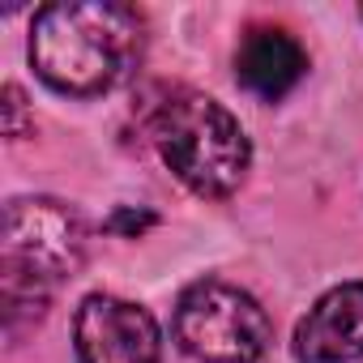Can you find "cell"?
Returning <instances> with one entry per match:
<instances>
[{
    "label": "cell",
    "mask_w": 363,
    "mask_h": 363,
    "mask_svg": "<svg viewBox=\"0 0 363 363\" xmlns=\"http://www.w3.org/2000/svg\"><path fill=\"white\" fill-rule=\"evenodd\" d=\"M145 52V22L116 0H65L30 22L35 73L69 99H99L133 77Z\"/></svg>",
    "instance_id": "6da1fadb"
},
{
    "label": "cell",
    "mask_w": 363,
    "mask_h": 363,
    "mask_svg": "<svg viewBox=\"0 0 363 363\" xmlns=\"http://www.w3.org/2000/svg\"><path fill=\"white\" fill-rule=\"evenodd\" d=\"M86 240V218L60 197H13L5 206L0 295H5V329L13 337L22 325H39L52 291L82 269Z\"/></svg>",
    "instance_id": "7a4b0ae2"
},
{
    "label": "cell",
    "mask_w": 363,
    "mask_h": 363,
    "mask_svg": "<svg viewBox=\"0 0 363 363\" xmlns=\"http://www.w3.org/2000/svg\"><path fill=\"white\" fill-rule=\"evenodd\" d=\"M150 141L171 175L201 201H227L252 171L244 124L210 94L171 90L150 111Z\"/></svg>",
    "instance_id": "3957f363"
},
{
    "label": "cell",
    "mask_w": 363,
    "mask_h": 363,
    "mask_svg": "<svg viewBox=\"0 0 363 363\" xmlns=\"http://www.w3.org/2000/svg\"><path fill=\"white\" fill-rule=\"evenodd\" d=\"M175 342L197 363H261L274 342V325L257 295L235 282L201 278L175 303Z\"/></svg>",
    "instance_id": "277c9868"
},
{
    "label": "cell",
    "mask_w": 363,
    "mask_h": 363,
    "mask_svg": "<svg viewBox=\"0 0 363 363\" xmlns=\"http://www.w3.org/2000/svg\"><path fill=\"white\" fill-rule=\"evenodd\" d=\"M77 363H158V320L124 295H86L73 316Z\"/></svg>",
    "instance_id": "5b68a950"
},
{
    "label": "cell",
    "mask_w": 363,
    "mask_h": 363,
    "mask_svg": "<svg viewBox=\"0 0 363 363\" xmlns=\"http://www.w3.org/2000/svg\"><path fill=\"white\" fill-rule=\"evenodd\" d=\"M299 363H354L363 359V282L325 291L295 325L291 342Z\"/></svg>",
    "instance_id": "8992f818"
},
{
    "label": "cell",
    "mask_w": 363,
    "mask_h": 363,
    "mask_svg": "<svg viewBox=\"0 0 363 363\" xmlns=\"http://www.w3.org/2000/svg\"><path fill=\"white\" fill-rule=\"evenodd\" d=\"M308 73V52L286 26H248L235 48V82L261 99L278 103L286 99Z\"/></svg>",
    "instance_id": "52a82bcc"
},
{
    "label": "cell",
    "mask_w": 363,
    "mask_h": 363,
    "mask_svg": "<svg viewBox=\"0 0 363 363\" xmlns=\"http://www.w3.org/2000/svg\"><path fill=\"white\" fill-rule=\"evenodd\" d=\"M5 133L13 141L26 137V94H22V86H5Z\"/></svg>",
    "instance_id": "ba28073f"
},
{
    "label": "cell",
    "mask_w": 363,
    "mask_h": 363,
    "mask_svg": "<svg viewBox=\"0 0 363 363\" xmlns=\"http://www.w3.org/2000/svg\"><path fill=\"white\" fill-rule=\"evenodd\" d=\"M154 223H158V218H154L150 210H116L107 227H111V231H120V235H128V240H137V235H141V231H150Z\"/></svg>",
    "instance_id": "9c48e42d"
}]
</instances>
